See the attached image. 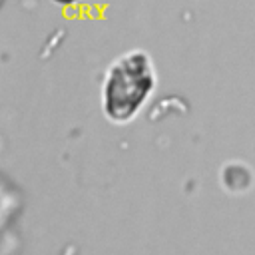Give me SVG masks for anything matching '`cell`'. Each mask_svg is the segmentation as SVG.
I'll return each mask as SVG.
<instances>
[{
	"mask_svg": "<svg viewBox=\"0 0 255 255\" xmlns=\"http://www.w3.org/2000/svg\"><path fill=\"white\" fill-rule=\"evenodd\" d=\"M52 2L58 4V6H74V4H78L82 0H52Z\"/></svg>",
	"mask_w": 255,
	"mask_h": 255,
	"instance_id": "cell-2",
	"label": "cell"
},
{
	"mask_svg": "<svg viewBox=\"0 0 255 255\" xmlns=\"http://www.w3.org/2000/svg\"><path fill=\"white\" fill-rule=\"evenodd\" d=\"M157 86L155 66L145 50L133 48L110 62L102 80V112L118 126L129 124Z\"/></svg>",
	"mask_w": 255,
	"mask_h": 255,
	"instance_id": "cell-1",
	"label": "cell"
}]
</instances>
